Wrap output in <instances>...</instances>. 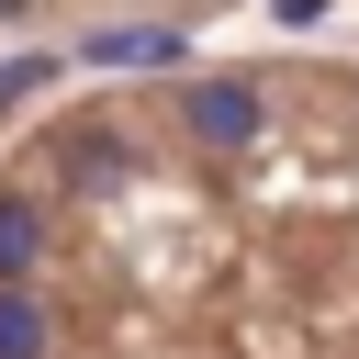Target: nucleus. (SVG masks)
<instances>
[{
	"label": "nucleus",
	"mask_w": 359,
	"mask_h": 359,
	"mask_svg": "<svg viewBox=\"0 0 359 359\" xmlns=\"http://www.w3.org/2000/svg\"><path fill=\"white\" fill-rule=\"evenodd\" d=\"M180 123H191L202 146H247V135H258V90H247V79H202V90H180Z\"/></svg>",
	"instance_id": "1"
},
{
	"label": "nucleus",
	"mask_w": 359,
	"mask_h": 359,
	"mask_svg": "<svg viewBox=\"0 0 359 359\" xmlns=\"http://www.w3.org/2000/svg\"><path fill=\"white\" fill-rule=\"evenodd\" d=\"M0 359H45V303L22 280H0Z\"/></svg>",
	"instance_id": "2"
},
{
	"label": "nucleus",
	"mask_w": 359,
	"mask_h": 359,
	"mask_svg": "<svg viewBox=\"0 0 359 359\" xmlns=\"http://www.w3.org/2000/svg\"><path fill=\"white\" fill-rule=\"evenodd\" d=\"M34 247H45V236H34V202H0V280H22Z\"/></svg>",
	"instance_id": "3"
},
{
	"label": "nucleus",
	"mask_w": 359,
	"mask_h": 359,
	"mask_svg": "<svg viewBox=\"0 0 359 359\" xmlns=\"http://www.w3.org/2000/svg\"><path fill=\"white\" fill-rule=\"evenodd\" d=\"M90 56H123V67H157V56H180V34H168V22H146V34H101Z\"/></svg>",
	"instance_id": "4"
},
{
	"label": "nucleus",
	"mask_w": 359,
	"mask_h": 359,
	"mask_svg": "<svg viewBox=\"0 0 359 359\" xmlns=\"http://www.w3.org/2000/svg\"><path fill=\"white\" fill-rule=\"evenodd\" d=\"M11 11H22V0H0V22H11Z\"/></svg>",
	"instance_id": "5"
}]
</instances>
